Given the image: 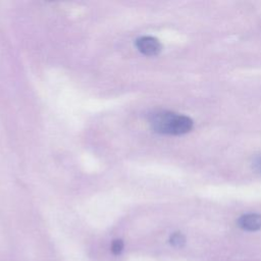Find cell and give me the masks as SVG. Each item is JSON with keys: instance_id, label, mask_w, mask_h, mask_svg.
Masks as SVG:
<instances>
[{"instance_id": "obj_1", "label": "cell", "mask_w": 261, "mask_h": 261, "mask_svg": "<svg viewBox=\"0 0 261 261\" xmlns=\"http://www.w3.org/2000/svg\"><path fill=\"white\" fill-rule=\"evenodd\" d=\"M152 129L161 135L180 136L189 133L194 125L191 117L171 111H157L149 119Z\"/></svg>"}, {"instance_id": "obj_4", "label": "cell", "mask_w": 261, "mask_h": 261, "mask_svg": "<svg viewBox=\"0 0 261 261\" xmlns=\"http://www.w3.org/2000/svg\"><path fill=\"white\" fill-rule=\"evenodd\" d=\"M170 243L172 244V246L174 247H182L186 243V238L184 234H181L180 232H174L171 237H170Z\"/></svg>"}, {"instance_id": "obj_2", "label": "cell", "mask_w": 261, "mask_h": 261, "mask_svg": "<svg viewBox=\"0 0 261 261\" xmlns=\"http://www.w3.org/2000/svg\"><path fill=\"white\" fill-rule=\"evenodd\" d=\"M136 48L146 56H156L162 50L160 41L152 36H142L135 41Z\"/></svg>"}, {"instance_id": "obj_6", "label": "cell", "mask_w": 261, "mask_h": 261, "mask_svg": "<svg viewBox=\"0 0 261 261\" xmlns=\"http://www.w3.org/2000/svg\"><path fill=\"white\" fill-rule=\"evenodd\" d=\"M253 164V168L255 169V170H257L258 172H261V156H259V157H256L254 160H253V162H252Z\"/></svg>"}, {"instance_id": "obj_3", "label": "cell", "mask_w": 261, "mask_h": 261, "mask_svg": "<svg viewBox=\"0 0 261 261\" xmlns=\"http://www.w3.org/2000/svg\"><path fill=\"white\" fill-rule=\"evenodd\" d=\"M238 225L248 231H256L261 229V214L247 213L238 219Z\"/></svg>"}, {"instance_id": "obj_5", "label": "cell", "mask_w": 261, "mask_h": 261, "mask_svg": "<svg viewBox=\"0 0 261 261\" xmlns=\"http://www.w3.org/2000/svg\"><path fill=\"white\" fill-rule=\"evenodd\" d=\"M123 249V243L121 240H115L113 243H112V246H111V251L114 253V254H119Z\"/></svg>"}]
</instances>
